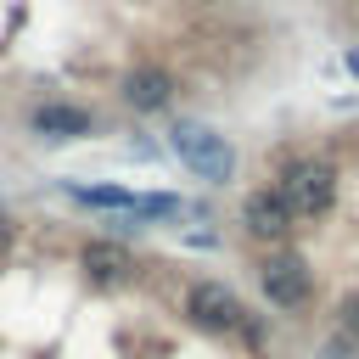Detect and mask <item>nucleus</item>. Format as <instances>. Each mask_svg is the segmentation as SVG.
Segmentation results:
<instances>
[{
	"label": "nucleus",
	"instance_id": "obj_6",
	"mask_svg": "<svg viewBox=\"0 0 359 359\" xmlns=\"http://www.w3.org/2000/svg\"><path fill=\"white\" fill-rule=\"evenodd\" d=\"M123 101H129L135 112H163V107L174 101V79H168L163 67H129V73H123Z\"/></svg>",
	"mask_w": 359,
	"mask_h": 359
},
{
	"label": "nucleus",
	"instance_id": "obj_2",
	"mask_svg": "<svg viewBox=\"0 0 359 359\" xmlns=\"http://www.w3.org/2000/svg\"><path fill=\"white\" fill-rule=\"evenodd\" d=\"M168 146H174V157H180L196 180H208V185H224V180L236 174V151H230V140L213 135V129H202V123H180V129L168 135Z\"/></svg>",
	"mask_w": 359,
	"mask_h": 359
},
{
	"label": "nucleus",
	"instance_id": "obj_10",
	"mask_svg": "<svg viewBox=\"0 0 359 359\" xmlns=\"http://www.w3.org/2000/svg\"><path fill=\"white\" fill-rule=\"evenodd\" d=\"M320 359H348V342H325V353Z\"/></svg>",
	"mask_w": 359,
	"mask_h": 359
},
{
	"label": "nucleus",
	"instance_id": "obj_4",
	"mask_svg": "<svg viewBox=\"0 0 359 359\" xmlns=\"http://www.w3.org/2000/svg\"><path fill=\"white\" fill-rule=\"evenodd\" d=\"M185 314H191V325H202V331H236V325H241V303H236V292L219 286V280H196V286L185 292Z\"/></svg>",
	"mask_w": 359,
	"mask_h": 359
},
{
	"label": "nucleus",
	"instance_id": "obj_3",
	"mask_svg": "<svg viewBox=\"0 0 359 359\" xmlns=\"http://www.w3.org/2000/svg\"><path fill=\"white\" fill-rule=\"evenodd\" d=\"M258 286H264V297L275 309H303L309 292H314V275H309V264L297 252H269L258 264Z\"/></svg>",
	"mask_w": 359,
	"mask_h": 359
},
{
	"label": "nucleus",
	"instance_id": "obj_11",
	"mask_svg": "<svg viewBox=\"0 0 359 359\" xmlns=\"http://www.w3.org/2000/svg\"><path fill=\"white\" fill-rule=\"evenodd\" d=\"M6 247H11V230H6V219H0V252H6Z\"/></svg>",
	"mask_w": 359,
	"mask_h": 359
},
{
	"label": "nucleus",
	"instance_id": "obj_8",
	"mask_svg": "<svg viewBox=\"0 0 359 359\" xmlns=\"http://www.w3.org/2000/svg\"><path fill=\"white\" fill-rule=\"evenodd\" d=\"M79 264H84L95 280H129V269H135L129 247H118V241H84Z\"/></svg>",
	"mask_w": 359,
	"mask_h": 359
},
{
	"label": "nucleus",
	"instance_id": "obj_1",
	"mask_svg": "<svg viewBox=\"0 0 359 359\" xmlns=\"http://www.w3.org/2000/svg\"><path fill=\"white\" fill-rule=\"evenodd\" d=\"M275 191L292 208V219H320L337 202V168L320 163V157H297V163H286V174H280Z\"/></svg>",
	"mask_w": 359,
	"mask_h": 359
},
{
	"label": "nucleus",
	"instance_id": "obj_9",
	"mask_svg": "<svg viewBox=\"0 0 359 359\" xmlns=\"http://www.w3.org/2000/svg\"><path fill=\"white\" fill-rule=\"evenodd\" d=\"M342 325H348V331H359V292L342 303Z\"/></svg>",
	"mask_w": 359,
	"mask_h": 359
},
{
	"label": "nucleus",
	"instance_id": "obj_5",
	"mask_svg": "<svg viewBox=\"0 0 359 359\" xmlns=\"http://www.w3.org/2000/svg\"><path fill=\"white\" fill-rule=\"evenodd\" d=\"M241 224H247V236H258V241H280V236L292 230V208L280 202V191H252V196L241 202Z\"/></svg>",
	"mask_w": 359,
	"mask_h": 359
},
{
	"label": "nucleus",
	"instance_id": "obj_7",
	"mask_svg": "<svg viewBox=\"0 0 359 359\" xmlns=\"http://www.w3.org/2000/svg\"><path fill=\"white\" fill-rule=\"evenodd\" d=\"M34 135H50V140H79V135H90V112L84 107H62V101H45V107H34Z\"/></svg>",
	"mask_w": 359,
	"mask_h": 359
}]
</instances>
